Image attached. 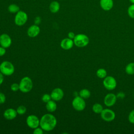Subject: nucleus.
Returning <instances> with one entry per match:
<instances>
[{"instance_id": "7c9ffc66", "label": "nucleus", "mask_w": 134, "mask_h": 134, "mask_svg": "<svg viewBox=\"0 0 134 134\" xmlns=\"http://www.w3.org/2000/svg\"><path fill=\"white\" fill-rule=\"evenodd\" d=\"M6 53L5 48L3 47H0V57L3 56Z\"/></svg>"}, {"instance_id": "2eb2a0df", "label": "nucleus", "mask_w": 134, "mask_h": 134, "mask_svg": "<svg viewBox=\"0 0 134 134\" xmlns=\"http://www.w3.org/2000/svg\"><path fill=\"white\" fill-rule=\"evenodd\" d=\"M100 7L105 11H108L112 9L114 5L113 0H100Z\"/></svg>"}, {"instance_id": "a878e982", "label": "nucleus", "mask_w": 134, "mask_h": 134, "mask_svg": "<svg viewBox=\"0 0 134 134\" xmlns=\"http://www.w3.org/2000/svg\"><path fill=\"white\" fill-rule=\"evenodd\" d=\"M51 99V95L48 94H45L44 95H43L42 97V100L44 102V103H47L48 102L49 100H50Z\"/></svg>"}, {"instance_id": "c756f323", "label": "nucleus", "mask_w": 134, "mask_h": 134, "mask_svg": "<svg viewBox=\"0 0 134 134\" xmlns=\"http://www.w3.org/2000/svg\"><path fill=\"white\" fill-rule=\"evenodd\" d=\"M6 101V96L2 92H0V104H3Z\"/></svg>"}, {"instance_id": "c85d7f7f", "label": "nucleus", "mask_w": 134, "mask_h": 134, "mask_svg": "<svg viewBox=\"0 0 134 134\" xmlns=\"http://www.w3.org/2000/svg\"><path fill=\"white\" fill-rule=\"evenodd\" d=\"M33 133L34 134H42L43 133V129L41 128H36L34 129Z\"/></svg>"}, {"instance_id": "0eeeda50", "label": "nucleus", "mask_w": 134, "mask_h": 134, "mask_svg": "<svg viewBox=\"0 0 134 134\" xmlns=\"http://www.w3.org/2000/svg\"><path fill=\"white\" fill-rule=\"evenodd\" d=\"M27 19L28 16L27 14L23 11L19 10L17 13L15 17L14 21L16 25L21 26L24 25L27 22Z\"/></svg>"}, {"instance_id": "dca6fc26", "label": "nucleus", "mask_w": 134, "mask_h": 134, "mask_svg": "<svg viewBox=\"0 0 134 134\" xmlns=\"http://www.w3.org/2000/svg\"><path fill=\"white\" fill-rule=\"evenodd\" d=\"M17 115V111L13 108H8L5 110L3 115L5 119L7 120H12L16 118Z\"/></svg>"}, {"instance_id": "9d476101", "label": "nucleus", "mask_w": 134, "mask_h": 134, "mask_svg": "<svg viewBox=\"0 0 134 134\" xmlns=\"http://www.w3.org/2000/svg\"><path fill=\"white\" fill-rule=\"evenodd\" d=\"M117 96L113 93H108L104 97V103L107 107L113 106L116 102Z\"/></svg>"}, {"instance_id": "20e7f679", "label": "nucleus", "mask_w": 134, "mask_h": 134, "mask_svg": "<svg viewBox=\"0 0 134 134\" xmlns=\"http://www.w3.org/2000/svg\"><path fill=\"white\" fill-rule=\"evenodd\" d=\"M74 44L77 47L82 48L86 47L89 43L90 40L87 36L83 34H79L75 35L73 39Z\"/></svg>"}, {"instance_id": "39448f33", "label": "nucleus", "mask_w": 134, "mask_h": 134, "mask_svg": "<svg viewBox=\"0 0 134 134\" xmlns=\"http://www.w3.org/2000/svg\"><path fill=\"white\" fill-rule=\"evenodd\" d=\"M72 105L73 107L77 111H82L86 107V103L81 96H76L72 100Z\"/></svg>"}, {"instance_id": "aec40b11", "label": "nucleus", "mask_w": 134, "mask_h": 134, "mask_svg": "<svg viewBox=\"0 0 134 134\" xmlns=\"http://www.w3.org/2000/svg\"><path fill=\"white\" fill-rule=\"evenodd\" d=\"M79 95H80V96H81L83 98L87 99L90 97L91 92L88 90L86 88H83L80 91Z\"/></svg>"}, {"instance_id": "4be33fe9", "label": "nucleus", "mask_w": 134, "mask_h": 134, "mask_svg": "<svg viewBox=\"0 0 134 134\" xmlns=\"http://www.w3.org/2000/svg\"><path fill=\"white\" fill-rule=\"evenodd\" d=\"M96 75L100 79H104L107 76V71L103 68H100L97 70Z\"/></svg>"}, {"instance_id": "c9c22d12", "label": "nucleus", "mask_w": 134, "mask_h": 134, "mask_svg": "<svg viewBox=\"0 0 134 134\" xmlns=\"http://www.w3.org/2000/svg\"><path fill=\"white\" fill-rule=\"evenodd\" d=\"M129 1L131 4H134V0H129Z\"/></svg>"}, {"instance_id": "6e6552de", "label": "nucleus", "mask_w": 134, "mask_h": 134, "mask_svg": "<svg viewBox=\"0 0 134 134\" xmlns=\"http://www.w3.org/2000/svg\"><path fill=\"white\" fill-rule=\"evenodd\" d=\"M100 114L102 119L107 122H110L114 120L116 116L115 112L113 110L108 108L103 109Z\"/></svg>"}, {"instance_id": "f3484780", "label": "nucleus", "mask_w": 134, "mask_h": 134, "mask_svg": "<svg viewBox=\"0 0 134 134\" xmlns=\"http://www.w3.org/2000/svg\"><path fill=\"white\" fill-rule=\"evenodd\" d=\"M60 4L57 1L52 2L49 5V9L52 13H57L60 9Z\"/></svg>"}, {"instance_id": "ddd939ff", "label": "nucleus", "mask_w": 134, "mask_h": 134, "mask_svg": "<svg viewBox=\"0 0 134 134\" xmlns=\"http://www.w3.org/2000/svg\"><path fill=\"white\" fill-rule=\"evenodd\" d=\"M40 28L37 25H31L29 27L27 30L28 35L31 38L35 37L37 36L40 32Z\"/></svg>"}, {"instance_id": "f03ea898", "label": "nucleus", "mask_w": 134, "mask_h": 134, "mask_svg": "<svg viewBox=\"0 0 134 134\" xmlns=\"http://www.w3.org/2000/svg\"><path fill=\"white\" fill-rule=\"evenodd\" d=\"M15 71L14 65L9 61H5L0 64V72L4 75L10 76Z\"/></svg>"}, {"instance_id": "72a5a7b5", "label": "nucleus", "mask_w": 134, "mask_h": 134, "mask_svg": "<svg viewBox=\"0 0 134 134\" xmlns=\"http://www.w3.org/2000/svg\"><path fill=\"white\" fill-rule=\"evenodd\" d=\"M3 81H4L3 74L0 72V85L3 83Z\"/></svg>"}, {"instance_id": "1a4fd4ad", "label": "nucleus", "mask_w": 134, "mask_h": 134, "mask_svg": "<svg viewBox=\"0 0 134 134\" xmlns=\"http://www.w3.org/2000/svg\"><path fill=\"white\" fill-rule=\"evenodd\" d=\"M26 123L27 126L30 128L35 129L40 125V120L37 116L30 115L27 118Z\"/></svg>"}, {"instance_id": "cd10ccee", "label": "nucleus", "mask_w": 134, "mask_h": 134, "mask_svg": "<svg viewBox=\"0 0 134 134\" xmlns=\"http://www.w3.org/2000/svg\"><path fill=\"white\" fill-rule=\"evenodd\" d=\"M10 89L14 92H16L19 90V84L17 83H13L10 86Z\"/></svg>"}, {"instance_id": "f704fd0d", "label": "nucleus", "mask_w": 134, "mask_h": 134, "mask_svg": "<svg viewBox=\"0 0 134 134\" xmlns=\"http://www.w3.org/2000/svg\"><path fill=\"white\" fill-rule=\"evenodd\" d=\"M35 22L36 25L39 24V23H40V18L39 17H36V18H35Z\"/></svg>"}, {"instance_id": "4468645a", "label": "nucleus", "mask_w": 134, "mask_h": 134, "mask_svg": "<svg viewBox=\"0 0 134 134\" xmlns=\"http://www.w3.org/2000/svg\"><path fill=\"white\" fill-rule=\"evenodd\" d=\"M73 44H74L73 40L69 38L63 39L60 43L61 47L64 50L71 49L73 47Z\"/></svg>"}, {"instance_id": "7ed1b4c3", "label": "nucleus", "mask_w": 134, "mask_h": 134, "mask_svg": "<svg viewBox=\"0 0 134 134\" xmlns=\"http://www.w3.org/2000/svg\"><path fill=\"white\" fill-rule=\"evenodd\" d=\"M19 90L23 93H28L30 92L33 86L31 79L28 76L23 77L19 83Z\"/></svg>"}, {"instance_id": "bb28decb", "label": "nucleus", "mask_w": 134, "mask_h": 134, "mask_svg": "<svg viewBox=\"0 0 134 134\" xmlns=\"http://www.w3.org/2000/svg\"><path fill=\"white\" fill-rule=\"evenodd\" d=\"M128 120L130 123L134 124V109L130 112L128 115Z\"/></svg>"}, {"instance_id": "9b49d317", "label": "nucleus", "mask_w": 134, "mask_h": 134, "mask_svg": "<svg viewBox=\"0 0 134 134\" xmlns=\"http://www.w3.org/2000/svg\"><path fill=\"white\" fill-rule=\"evenodd\" d=\"M51 99L54 101H59L62 99L64 96L63 90L60 88H55L52 90L50 94Z\"/></svg>"}, {"instance_id": "5701e85b", "label": "nucleus", "mask_w": 134, "mask_h": 134, "mask_svg": "<svg viewBox=\"0 0 134 134\" xmlns=\"http://www.w3.org/2000/svg\"><path fill=\"white\" fill-rule=\"evenodd\" d=\"M8 10L11 13H16L19 11V7L16 4H12L9 5Z\"/></svg>"}, {"instance_id": "f257e3e1", "label": "nucleus", "mask_w": 134, "mask_h": 134, "mask_svg": "<svg viewBox=\"0 0 134 134\" xmlns=\"http://www.w3.org/2000/svg\"><path fill=\"white\" fill-rule=\"evenodd\" d=\"M57 120L54 115L51 114H46L43 115L40 120V127L44 131L52 130L56 126Z\"/></svg>"}, {"instance_id": "2f4dec72", "label": "nucleus", "mask_w": 134, "mask_h": 134, "mask_svg": "<svg viewBox=\"0 0 134 134\" xmlns=\"http://www.w3.org/2000/svg\"><path fill=\"white\" fill-rule=\"evenodd\" d=\"M68 38L71 39H73L74 38L75 35L74 34V33L73 32H69L68 34Z\"/></svg>"}, {"instance_id": "b1692460", "label": "nucleus", "mask_w": 134, "mask_h": 134, "mask_svg": "<svg viewBox=\"0 0 134 134\" xmlns=\"http://www.w3.org/2000/svg\"><path fill=\"white\" fill-rule=\"evenodd\" d=\"M128 16L131 18H134V4H132L128 8Z\"/></svg>"}, {"instance_id": "6ab92c4d", "label": "nucleus", "mask_w": 134, "mask_h": 134, "mask_svg": "<svg viewBox=\"0 0 134 134\" xmlns=\"http://www.w3.org/2000/svg\"><path fill=\"white\" fill-rule=\"evenodd\" d=\"M125 72L128 75L134 74V62L129 63L126 65Z\"/></svg>"}, {"instance_id": "412c9836", "label": "nucleus", "mask_w": 134, "mask_h": 134, "mask_svg": "<svg viewBox=\"0 0 134 134\" xmlns=\"http://www.w3.org/2000/svg\"><path fill=\"white\" fill-rule=\"evenodd\" d=\"M92 110L96 114H100L103 110V107L100 104L95 103L92 106Z\"/></svg>"}, {"instance_id": "473e14b6", "label": "nucleus", "mask_w": 134, "mask_h": 134, "mask_svg": "<svg viewBox=\"0 0 134 134\" xmlns=\"http://www.w3.org/2000/svg\"><path fill=\"white\" fill-rule=\"evenodd\" d=\"M117 98H122L125 97V94L124 93H123L122 92H119L117 95Z\"/></svg>"}, {"instance_id": "f8f14e48", "label": "nucleus", "mask_w": 134, "mask_h": 134, "mask_svg": "<svg viewBox=\"0 0 134 134\" xmlns=\"http://www.w3.org/2000/svg\"><path fill=\"white\" fill-rule=\"evenodd\" d=\"M12 44V39L10 36L6 34H3L0 35V44L2 47L7 48Z\"/></svg>"}, {"instance_id": "393cba45", "label": "nucleus", "mask_w": 134, "mask_h": 134, "mask_svg": "<svg viewBox=\"0 0 134 134\" xmlns=\"http://www.w3.org/2000/svg\"><path fill=\"white\" fill-rule=\"evenodd\" d=\"M17 113L19 115H24L26 113L27 111V109L25 106L21 105L19 106L17 108Z\"/></svg>"}, {"instance_id": "a211bd4d", "label": "nucleus", "mask_w": 134, "mask_h": 134, "mask_svg": "<svg viewBox=\"0 0 134 134\" xmlns=\"http://www.w3.org/2000/svg\"><path fill=\"white\" fill-rule=\"evenodd\" d=\"M46 109L49 112H53L57 109V104L54 100H50L46 103Z\"/></svg>"}, {"instance_id": "423d86ee", "label": "nucleus", "mask_w": 134, "mask_h": 134, "mask_svg": "<svg viewBox=\"0 0 134 134\" xmlns=\"http://www.w3.org/2000/svg\"><path fill=\"white\" fill-rule=\"evenodd\" d=\"M103 84L105 88L109 91L114 90L117 86L116 80L112 76H106L104 79Z\"/></svg>"}]
</instances>
